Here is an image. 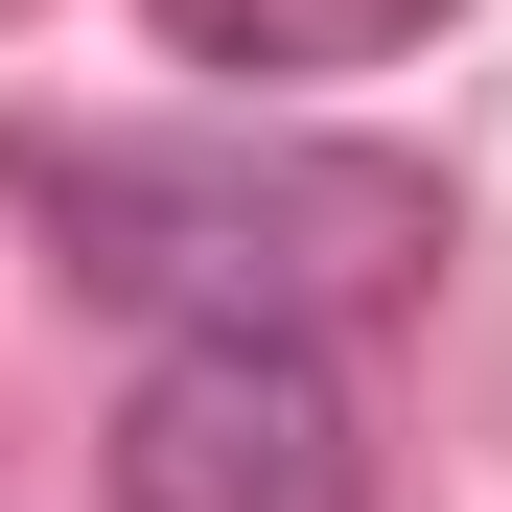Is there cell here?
<instances>
[{
  "label": "cell",
  "instance_id": "1",
  "mask_svg": "<svg viewBox=\"0 0 512 512\" xmlns=\"http://www.w3.org/2000/svg\"><path fill=\"white\" fill-rule=\"evenodd\" d=\"M24 210L94 303L163 326H350L443 256V187L373 140H24Z\"/></svg>",
  "mask_w": 512,
  "mask_h": 512
},
{
  "label": "cell",
  "instance_id": "2",
  "mask_svg": "<svg viewBox=\"0 0 512 512\" xmlns=\"http://www.w3.org/2000/svg\"><path fill=\"white\" fill-rule=\"evenodd\" d=\"M94 489L117 512H373V396L326 326H163Z\"/></svg>",
  "mask_w": 512,
  "mask_h": 512
},
{
  "label": "cell",
  "instance_id": "3",
  "mask_svg": "<svg viewBox=\"0 0 512 512\" xmlns=\"http://www.w3.org/2000/svg\"><path fill=\"white\" fill-rule=\"evenodd\" d=\"M187 70H233V94H303V70H396L419 24H466V0H140Z\"/></svg>",
  "mask_w": 512,
  "mask_h": 512
}]
</instances>
